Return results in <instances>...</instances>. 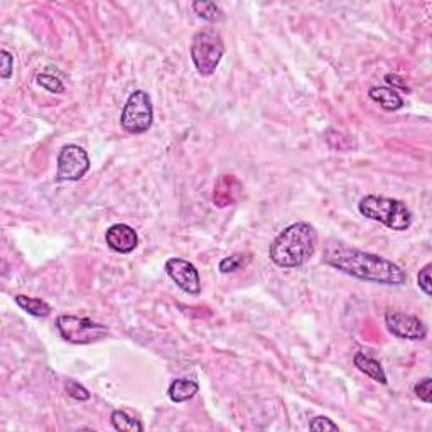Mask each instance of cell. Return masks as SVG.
<instances>
[{
	"instance_id": "1",
	"label": "cell",
	"mask_w": 432,
	"mask_h": 432,
	"mask_svg": "<svg viewBox=\"0 0 432 432\" xmlns=\"http://www.w3.org/2000/svg\"><path fill=\"white\" fill-rule=\"evenodd\" d=\"M322 260L346 276L360 281L377 282L382 285H403L407 282L405 270H402L395 262L375 253L351 248L340 241L328 245Z\"/></svg>"
},
{
	"instance_id": "2",
	"label": "cell",
	"mask_w": 432,
	"mask_h": 432,
	"mask_svg": "<svg viewBox=\"0 0 432 432\" xmlns=\"http://www.w3.org/2000/svg\"><path fill=\"white\" fill-rule=\"evenodd\" d=\"M318 233L313 225L299 221L282 230L270 244L269 257L277 267L296 269L304 265L316 252Z\"/></svg>"
},
{
	"instance_id": "3",
	"label": "cell",
	"mask_w": 432,
	"mask_h": 432,
	"mask_svg": "<svg viewBox=\"0 0 432 432\" xmlns=\"http://www.w3.org/2000/svg\"><path fill=\"white\" fill-rule=\"evenodd\" d=\"M358 209L365 218L389 227L395 232H405L412 225V211L403 201L394 198L368 195L362 198Z\"/></svg>"
},
{
	"instance_id": "4",
	"label": "cell",
	"mask_w": 432,
	"mask_h": 432,
	"mask_svg": "<svg viewBox=\"0 0 432 432\" xmlns=\"http://www.w3.org/2000/svg\"><path fill=\"white\" fill-rule=\"evenodd\" d=\"M225 54V43L215 27L196 32L191 44V59L196 71L203 76H209L216 71L218 64Z\"/></svg>"
},
{
	"instance_id": "5",
	"label": "cell",
	"mask_w": 432,
	"mask_h": 432,
	"mask_svg": "<svg viewBox=\"0 0 432 432\" xmlns=\"http://www.w3.org/2000/svg\"><path fill=\"white\" fill-rule=\"evenodd\" d=\"M152 120H154V108H152L151 96L147 91L135 90L125 103L120 115V125L128 134L139 135L152 127Z\"/></svg>"
},
{
	"instance_id": "6",
	"label": "cell",
	"mask_w": 432,
	"mask_h": 432,
	"mask_svg": "<svg viewBox=\"0 0 432 432\" xmlns=\"http://www.w3.org/2000/svg\"><path fill=\"white\" fill-rule=\"evenodd\" d=\"M59 333L66 341L73 345H90V343L103 340L108 334V328L100 322L91 321L88 318L71 316V314H63L56 319Z\"/></svg>"
},
{
	"instance_id": "7",
	"label": "cell",
	"mask_w": 432,
	"mask_h": 432,
	"mask_svg": "<svg viewBox=\"0 0 432 432\" xmlns=\"http://www.w3.org/2000/svg\"><path fill=\"white\" fill-rule=\"evenodd\" d=\"M90 171V157L76 144L64 145L58 156V181H80Z\"/></svg>"
},
{
	"instance_id": "8",
	"label": "cell",
	"mask_w": 432,
	"mask_h": 432,
	"mask_svg": "<svg viewBox=\"0 0 432 432\" xmlns=\"http://www.w3.org/2000/svg\"><path fill=\"white\" fill-rule=\"evenodd\" d=\"M165 272L171 277V281L184 290L189 296H198L201 292V278L200 272L191 262L184 260V258H169L165 262Z\"/></svg>"
},
{
	"instance_id": "9",
	"label": "cell",
	"mask_w": 432,
	"mask_h": 432,
	"mask_svg": "<svg viewBox=\"0 0 432 432\" xmlns=\"http://www.w3.org/2000/svg\"><path fill=\"white\" fill-rule=\"evenodd\" d=\"M385 325L394 336L401 340L421 341L427 336L426 325L419 318L412 314L399 313V311H389L385 314Z\"/></svg>"
},
{
	"instance_id": "10",
	"label": "cell",
	"mask_w": 432,
	"mask_h": 432,
	"mask_svg": "<svg viewBox=\"0 0 432 432\" xmlns=\"http://www.w3.org/2000/svg\"><path fill=\"white\" fill-rule=\"evenodd\" d=\"M107 245L117 253H131L139 245V235L132 227L125 223H115L105 233Z\"/></svg>"
},
{
	"instance_id": "11",
	"label": "cell",
	"mask_w": 432,
	"mask_h": 432,
	"mask_svg": "<svg viewBox=\"0 0 432 432\" xmlns=\"http://www.w3.org/2000/svg\"><path fill=\"white\" fill-rule=\"evenodd\" d=\"M241 183L235 176L225 174L218 179L215 186V193H213V201L220 208H225L228 204H235L240 200L241 195Z\"/></svg>"
},
{
	"instance_id": "12",
	"label": "cell",
	"mask_w": 432,
	"mask_h": 432,
	"mask_svg": "<svg viewBox=\"0 0 432 432\" xmlns=\"http://www.w3.org/2000/svg\"><path fill=\"white\" fill-rule=\"evenodd\" d=\"M370 98L377 102L385 112H397L403 107L402 96L397 91L387 87H373L368 90Z\"/></svg>"
},
{
	"instance_id": "13",
	"label": "cell",
	"mask_w": 432,
	"mask_h": 432,
	"mask_svg": "<svg viewBox=\"0 0 432 432\" xmlns=\"http://www.w3.org/2000/svg\"><path fill=\"white\" fill-rule=\"evenodd\" d=\"M355 366H357L358 370L363 371V373L366 375V377H370L371 380L382 383V385H387V373L385 370H383V366L378 363L377 360H373V358L368 357V355L365 353H357L353 358Z\"/></svg>"
},
{
	"instance_id": "14",
	"label": "cell",
	"mask_w": 432,
	"mask_h": 432,
	"mask_svg": "<svg viewBox=\"0 0 432 432\" xmlns=\"http://www.w3.org/2000/svg\"><path fill=\"white\" fill-rule=\"evenodd\" d=\"M200 392V385L195 380H189V378H177L169 385L167 395L172 402L183 403L191 401L193 397Z\"/></svg>"
},
{
	"instance_id": "15",
	"label": "cell",
	"mask_w": 432,
	"mask_h": 432,
	"mask_svg": "<svg viewBox=\"0 0 432 432\" xmlns=\"http://www.w3.org/2000/svg\"><path fill=\"white\" fill-rule=\"evenodd\" d=\"M15 302L22 311H26L27 314L36 318H47L51 314V306L46 301L38 297H29V296H15Z\"/></svg>"
},
{
	"instance_id": "16",
	"label": "cell",
	"mask_w": 432,
	"mask_h": 432,
	"mask_svg": "<svg viewBox=\"0 0 432 432\" xmlns=\"http://www.w3.org/2000/svg\"><path fill=\"white\" fill-rule=\"evenodd\" d=\"M112 426L115 431L120 432H142L144 426L137 419L131 417L125 410H114L112 412Z\"/></svg>"
},
{
	"instance_id": "17",
	"label": "cell",
	"mask_w": 432,
	"mask_h": 432,
	"mask_svg": "<svg viewBox=\"0 0 432 432\" xmlns=\"http://www.w3.org/2000/svg\"><path fill=\"white\" fill-rule=\"evenodd\" d=\"M193 10L198 17L208 22H216L223 19V10L215 2H193Z\"/></svg>"
},
{
	"instance_id": "18",
	"label": "cell",
	"mask_w": 432,
	"mask_h": 432,
	"mask_svg": "<svg viewBox=\"0 0 432 432\" xmlns=\"http://www.w3.org/2000/svg\"><path fill=\"white\" fill-rule=\"evenodd\" d=\"M36 82L38 84H41L43 88H46L47 91L51 93H64V84L59 82V78H56V76L47 75V73H41V75L36 76Z\"/></svg>"
},
{
	"instance_id": "19",
	"label": "cell",
	"mask_w": 432,
	"mask_h": 432,
	"mask_svg": "<svg viewBox=\"0 0 432 432\" xmlns=\"http://www.w3.org/2000/svg\"><path fill=\"white\" fill-rule=\"evenodd\" d=\"M244 257L245 255H241V253H235V255L225 257L223 260L220 262V265H218V269H220L221 274L237 272V270L244 265Z\"/></svg>"
},
{
	"instance_id": "20",
	"label": "cell",
	"mask_w": 432,
	"mask_h": 432,
	"mask_svg": "<svg viewBox=\"0 0 432 432\" xmlns=\"http://www.w3.org/2000/svg\"><path fill=\"white\" fill-rule=\"evenodd\" d=\"M66 392H68V395H70V397L75 399V401L84 402V401H88V399H90V392H88L82 385V383H78L76 380H68Z\"/></svg>"
},
{
	"instance_id": "21",
	"label": "cell",
	"mask_w": 432,
	"mask_h": 432,
	"mask_svg": "<svg viewBox=\"0 0 432 432\" xmlns=\"http://www.w3.org/2000/svg\"><path fill=\"white\" fill-rule=\"evenodd\" d=\"M414 392L422 402L431 403V401H432V380H431V378L426 377V378H422V380L419 383H415Z\"/></svg>"
},
{
	"instance_id": "22",
	"label": "cell",
	"mask_w": 432,
	"mask_h": 432,
	"mask_svg": "<svg viewBox=\"0 0 432 432\" xmlns=\"http://www.w3.org/2000/svg\"><path fill=\"white\" fill-rule=\"evenodd\" d=\"M309 429L311 431H340V427H338V424H334L331 419L325 417V415H319V417H314L313 421L309 422Z\"/></svg>"
},
{
	"instance_id": "23",
	"label": "cell",
	"mask_w": 432,
	"mask_h": 432,
	"mask_svg": "<svg viewBox=\"0 0 432 432\" xmlns=\"http://www.w3.org/2000/svg\"><path fill=\"white\" fill-rule=\"evenodd\" d=\"M417 284H419V288L422 289V292L426 294V296H431V294H432V289H431V264H427L426 267H422L421 270H419Z\"/></svg>"
},
{
	"instance_id": "24",
	"label": "cell",
	"mask_w": 432,
	"mask_h": 432,
	"mask_svg": "<svg viewBox=\"0 0 432 432\" xmlns=\"http://www.w3.org/2000/svg\"><path fill=\"white\" fill-rule=\"evenodd\" d=\"M0 58H2V78L9 80L12 70H14V58H12L10 52L6 50L0 52Z\"/></svg>"
},
{
	"instance_id": "25",
	"label": "cell",
	"mask_w": 432,
	"mask_h": 432,
	"mask_svg": "<svg viewBox=\"0 0 432 432\" xmlns=\"http://www.w3.org/2000/svg\"><path fill=\"white\" fill-rule=\"evenodd\" d=\"M385 82L389 83V84H392V87H395V88H401V90L410 91V88L407 87V83L403 82L401 76L394 75V73H392V75H390V73H389V75H385Z\"/></svg>"
}]
</instances>
